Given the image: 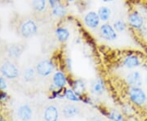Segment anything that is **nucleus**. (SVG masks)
I'll list each match as a JSON object with an SVG mask.
<instances>
[{"label": "nucleus", "mask_w": 147, "mask_h": 121, "mask_svg": "<svg viewBox=\"0 0 147 121\" xmlns=\"http://www.w3.org/2000/svg\"><path fill=\"white\" fill-rule=\"evenodd\" d=\"M38 30L37 23L32 19H26L21 21L19 25L18 31L21 37L24 38H30L36 35Z\"/></svg>", "instance_id": "1"}, {"label": "nucleus", "mask_w": 147, "mask_h": 121, "mask_svg": "<svg viewBox=\"0 0 147 121\" xmlns=\"http://www.w3.org/2000/svg\"><path fill=\"white\" fill-rule=\"evenodd\" d=\"M0 73L7 79L14 80L19 76V69L15 63L10 60H6L0 65Z\"/></svg>", "instance_id": "2"}, {"label": "nucleus", "mask_w": 147, "mask_h": 121, "mask_svg": "<svg viewBox=\"0 0 147 121\" xmlns=\"http://www.w3.org/2000/svg\"><path fill=\"white\" fill-rule=\"evenodd\" d=\"M37 74L42 77L50 76L55 70V63L51 59H45L36 64Z\"/></svg>", "instance_id": "3"}, {"label": "nucleus", "mask_w": 147, "mask_h": 121, "mask_svg": "<svg viewBox=\"0 0 147 121\" xmlns=\"http://www.w3.org/2000/svg\"><path fill=\"white\" fill-rule=\"evenodd\" d=\"M99 35L101 39L106 42H114L118 38V33L115 31L112 25L103 23L99 27Z\"/></svg>", "instance_id": "4"}, {"label": "nucleus", "mask_w": 147, "mask_h": 121, "mask_svg": "<svg viewBox=\"0 0 147 121\" xmlns=\"http://www.w3.org/2000/svg\"><path fill=\"white\" fill-rule=\"evenodd\" d=\"M128 25L134 30H140L145 26V18L138 11H132L127 16Z\"/></svg>", "instance_id": "5"}, {"label": "nucleus", "mask_w": 147, "mask_h": 121, "mask_svg": "<svg viewBox=\"0 0 147 121\" xmlns=\"http://www.w3.org/2000/svg\"><path fill=\"white\" fill-rule=\"evenodd\" d=\"M83 21L84 25L92 30H96L99 29L101 23L100 17L97 14V11H89L87 13H85Z\"/></svg>", "instance_id": "6"}, {"label": "nucleus", "mask_w": 147, "mask_h": 121, "mask_svg": "<svg viewBox=\"0 0 147 121\" xmlns=\"http://www.w3.org/2000/svg\"><path fill=\"white\" fill-rule=\"evenodd\" d=\"M130 100L137 106H142L146 102L147 95L141 87H131L129 92Z\"/></svg>", "instance_id": "7"}, {"label": "nucleus", "mask_w": 147, "mask_h": 121, "mask_svg": "<svg viewBox=\"0 0 147 121\" xmlns=\"http://www.w3.org/2000/svg\"><path fill=\"white\" fill-rule=\"evenodd\" d=\"M142 59L137 54H128L123 60V66L128 69H133L138 68L142 65Z\"/></svg>", "instance_id": "8"}, {"label": "nucleus", "mask_w": 147, "mask_h": 121, "mask_svg": "<svg viewBox=\"0 0 147 121\" xmlns=\"http://www.w3.org/2000/svg\"><path fill=\"white\" fill-rule=\"evenodd\" d=\"M67 83L68 78L64 72L57 70L54 72L53 76V84L57 89H64Z\"/></svg>", "instance_id": "9"}, {"label": "nucleus", "mask_w": 147, "mask_h": 121, "mask_svg": "<svg viewBox=\"0 0 147 121\" xmlns=\"http://www.w3.org/2000/svg\"><path fill=\"white\" fill-rule=\"evenodd\" d=\"M68 14L67 6L65 3V2H62L61 3H58L53 8H51V15L58 20H62Z\"/></svg>", "instance_id": "10"}, {"label": "nucleus", "mask_w": 147, "mask_h": 121, "mask_svg": "<svg viewBox=\"0 0 147 121\" xmlns=\"http://www.w3.org/2000/svg\"><path fill=\"white\" fill-rule=\"evenodd\" d=\"M126 82L131 87H141L143 83L142 74L138 71H132L127 75Z\"/></svg>", "instance_id": "11"}, {"label": "nucleus", "mask_w": 147, "mask_h": 121, "mask_svg": "<svg viewBox=\"0 0 147 121\" xmlns=\"http://www.w3.org/2000/svg\"><path fill=\"white\" fill-rule=\"evenodd\" d=\"M55 36L57 41L61 44L67 42L70 37V32L67 27L64 25H59L55 29Z\"/></svg>", "instance_id": "12"}, {"label": "nucleus", "mask_w": 147, "mask_h": 121, "mask_svg": "<svg viewBox=\"0 0 147 121\" xmlns=\"http://www.w3.org/2000/svg\"><path fill=\"white\" fill-rule=\"evenodd\" d=\"M43 118L45 121H57L59 119V110L54 105L47 106L43 111Z\"/></svg>", "instance_id": "13"}, {"label": "nucleus", "mask_w": 147, "mask_h": 121, "mask_svg": "<svg viewBox=\"0 0 147 121\" xmlns=\"http://www.w3.org/2000/svg\"><path fill=\"white\" fill-rule=\"evenodd\" d=\"M24 48L20 44H11L7 47V55L11 59H16L21 57Z\"/></svg>", "instance_id": "14"}, {"label": "nucleus", "mask_w": 147, "mask_h": 121, "mask_svg": "<svg viewBox=\"0 0 147 121\" xmlns=\"http://www.w3.org/2000/svg\"><path fill=\"white\" fill-rule=\"evenodd\" d=\"M31 7L36 14H43L47 11V0H31Z\"/></svg>", "instance_id": "15"}, {"label": "nucleus", "mask_w": 147, "mask_h": 121, "mask_svg": "<svg viewBox=\"0 0 147 121\" xmlns=\"http://www.w3.org/2000/svg\"><path fill=\"white\" fill-rule=\"evenodd\" d=\"M97 14L100 17V21L103 23H108L110 21L112 15V11L108 6H100L97 10Z\"/></svg>", "instance_id": "16"}, {"label": "nucleus", "mask_w": 147, "mask_h": 121, "mask_svg": "<svg viewBox=\"0 0 147 121\" xmlns=\"http://www.w3.org/2000/svg\"><path fill=\"white\" fill-rule=\"evenodd\" d=\"M32 109L28 105H22L19 107L17 115L22 121H28L32 117Z\"/></svg>", "instance_id": "17"}, {"label": "nucleus", "mask_w": 147, "mask_h": 121, "mask_svg": "<svg viewBox=\"0 0 147 121\" xmlns=\"http://www.w3.org/2000/svg\"><path fill=\"white\" fill-rule=\"evenodd\" d=\"M79 108L74 105L65 106L62 109V113L66 118H73L74 116H78L79 114Z\"/></svg>", "instance_id": "18"}, {"label": "nucleus", "mask_w": 147, "mask_h": 121, "mask_svg": "<svg viewBox=\"0 0 147 121\" xmlns=\"http://www.w3.org/2000/svg\"><path fill=\"white\" fill-rule=\"evenodd\" d=\"M92 92L95 94H102L105 90V85L104 80L101 78H97L92 84Z\"/></svg>", "instance_id": "19"}, {"label": "nucleus", "mask_w": 147, "mask_h": 121, "mask_svg": "<svg viewBox=\"0 0 147 121\" xmlns=\"http://www.w3.org/2000/svg\"><path fill=\"white\" fill-rule=\"evenodd\" d=\"M36 69L34 68H27L23 73V78L26 82H33L36 78Z\"/></svg>", "instance_id": "20"}, {"label": "nucleus", "mask_w": 147, "mask_h": 121, "mask_svg": "<svg viewBox=\"0 0 147 121\" xmlns=\"http://www.w3.org/2000/svg\"><path fill=\"white\" fill-rule=\"evenodd\" d=\"M71 86L73 87V90L76 93V94L82 95L85 90V84L82 80H76L71 83Z\"/></svg>", "instance_id": "21"}, {"label": "nucleus", "mask_w": 147, "mask_h": 121, "mask_svg": "<svg viewBox=\"0 0 147 121\" xmlns=\"http://www.w3.org/2000/svg\"><path fill=\"white\" fill-rule=\"evenodd\" d=\"M112 25L114 27V29H115V31L118 33H123L124 31H126L127 25L126 22L121 19L119 20H116L113 22Z\"/></svg>", "instance_id": "22"}, {"label": "nucleus", "mask_w": 147, "mask_h": 121, "mask_svg": "<svg viewBox=\"0 0 147 121\" xmlns=\"http://www.w3.org/2000/svg\"><path fill=\"white\" fill-rule=\"evenodd\" d=\"M65 97L69 101H73V102H79V96L76 94V93L71 89H67L65 90Z\"/></svg>", "instance_id": "23"}, {"label": "nucleus", "mask_w": 147, "mask_h": 121, "mask_svg": "<svg viewBox=\"0 0 147 121\" xmlns=\"http://www.w3.org/2000/svg\"><path fill=\"white\" fill-rule=\"evenodd\" d=\"M109 118L113 121H123V117L118 111H113L110 113Z\"/></svg>", "instance_id": "24"}, {"label": "nucleus", "mask_w": 147, "mask_h": 121, "mask_svg": "<svg viewBox=\"0 0 147 121\" xmlns=\"http://www.w3.org/2000/svg\"><path fill=\"white\" fill-rule=\"evenodd\" d=\"M7 78L4 76H0V90H5L7 88Z\"/></svg>", "instance_id": "25"}, {"label": "nucleus", "mask_w": 147, "mask_h": 121, "mask_svg": "<svg viewBox=\"0 0 147 121\" xmlns=\"http://www.w3.org/2000/svg\"><path fill=\"white\" fill-rule=\"evenodd\" d=\"M62 2H64L63 0H47L48 7H50V9L53 8V7H55L57 4L61 3H62Z\"/></svg>", "instance_id": "26"}, {"label": "nucleus", "mask_w": 147, "mask_h": 121, "mask_svg": "<svg viewBox=\"0 0 147 121\" xmlns=\"http://www.w3.org/2000/svg\"><path fill=\"white\" fill-rule=\"evenodd\" d=\"M65 67L67 68L69 70V71H71V69H72V59L71 58H67L65 59Z\"/></svg>", "instance_id": "27"}, {"label": "nucleus", "mask_w": 147, "mask_h": 121, "mask_svg": "<svg viewBox=\"0 0 147 121\" xmlns=\"http://www.w3.org/2000/svg\"><path fill=\"white\" fill-rule=\"evenodd\" d=\"M7 98V94L4 90H0V100L2 99H5Z\"/></svg>", "instance_id": "28"}, {"label": "nucleus", "mask_w": 147, "mask_h": 121, "mask_svg": "<svg viewBox=\"0 0 147 121\" xmlns=\"http://www.w3.org/2000/svg\"><path fill=\"white\" fill-rule=\"evenodd\" d=\"M90 121H101V120H100L99 117H97V116H94V117H92L90 120Z\"/></svg>", "instance_id": "29"}, {"label": "nucleus", "mask_w": 147, "mask_h": 121, "mask_svg": "<svg viewBox=\"0 0 147 121\" xmlns=\"http://www.w3.org/2000/svg\"><path fill=\"white\" fill-rule=\"evenodd\" d=\"M63 1L66 3H73L75 2V0H63Z\"/></svg>", "instance_id": "30"}, {"label": "nucleus", "mask_w": 147, "mask_h": 121, "mask_svg": "<svg viewBox=\"0 0 147 121\" xmlns=\"http://www.w3.org/2000/svg\"><path fill=\"white\" fill-rule=\"evenodd\" d=\"M103 3H112V2H114L115 0H101Z\"/></svg>", "instance_id": "31"}, {"label": "nucleus", "mask_w": 147, "mask_h": 121, "mask_svg": "<svg viewBox=\"0 0 147 121\" xmlns=\"http://www.w3.org/2000/svg\"><path fill=\"white\" fill-rule=\"evenodd\" d=\"M146 84H147V75H146Z\"/></svg>", "instance_id": "32"}, {"label": "nucleus", "mask_w": 147, "mask_h": 121, "mask_svg": "<svg viewBox=\"0 0 147 121\" xmlns=\"http://www.w3.org/2000/svg\"><path fill=\"white\" fill-rule=\"evenodd\" d=\"M0 27H1V25H0Z\"/></svg>", "instance_id": "33"}]
</instances>
